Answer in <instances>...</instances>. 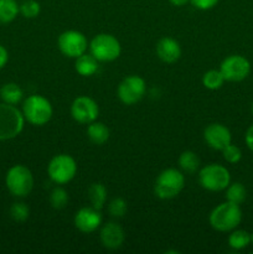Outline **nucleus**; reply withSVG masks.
Returning a JSON list of instances; mask_svg holds the SVG:
<instances>
[{
    "mask_svg": "<svg viewBox=\"0 0 253 254\" xmlns=\"http://www.w3.org/2000/svg\"><path fill=\"white\" fill-rule=\"evenodd\" d=\"M87 135L92 143L96 144V145H102L109 139V129L102 122L94 121L91 124H88Z\"/></svg>",
    "mask_w": 253,
    "mask_h": 254,
    "instance_id": "a211bd4d",
    "label": "nucleus"
},
{
    "mask_svg": "<svg viewBox=\"0 0 253 254\" xmlns=\"http://www.w3.org/2000/svg\"><path fill=\"white\" fill-rule=\"evenodd\" d=\"M252 242L251 240V233L245 230H233L231 231V235L228 237V246L235 251L245 250Z\"/></svg>",
    "mask_w": 253,
    "mask_h": 254,
    "instance_id": "5701e85b",
    "label": "nucleus"
},
{
    "mask_svg": "<svg viewBox=\"0 0 253 254\" xmlns=\"http://www.w3.org/2000/svg\"><path fill=\"white\" fill-rule=\"evenodd\" d=\"M251 240H252V243H253V233H252V235H251Z\"/></svg>",
    "mask_w": 253,
    "mask_h": 254,
    "instance_id": "f704fd0d",
    "label": "nucleus"
},
{
    "mask_svg": "<svg viewBox=\"0 0 253 254\" xmlns=\"http://www.w3.org/2000/svg\"><path fill=\"white\" fill-rule=\"evenodd\" d=\"M126 210H128V206H126V202L123 200V198L117 197L109 202L108 211L109 213H111L112 217H116V218L123 217V216L126 213Z\"/></svg>",
    "mask_w": 253,
    "mask_h": 254,
    "instance_id": "c85d7f7f",
    "label": "nucleus"
},
{
    "mask_svg": "<svg viewBox=\"0 0 253 254\" xmlns=\"http://www.w3.org/2000/svg\"><path fill=\"white\" fill-rule=\"evenodd\" d=\"M7 61H9V52L7 50L0 44V69L4 68L6 66Z\"/></svg>",
    "mask_w": 253,
    "mask_h": 254,
    "instance_id": "2f4dec72",
    "label": "nucleus"
},
{
    "mask_svg": "<svg viewBox=\"0 0 253 254\" xmlns=\"http://www.w3.org/2000/svg\"><path fill=\"white\" fill-rule=\"evenodd\" d=\"M252 113H253V104H252Z\"/></svg>",
    "mask_w": 253,
    "mask_h": 254,
    "instance_id": "c9c22d12",
    "label": "nucleus"
},
{
    "mask_svg": "<svg viewBox=\"0 0 253 254\" xmlns=\"http://www.w3.org/2000/svg\"><path fill=\"white\" fill-rule=\"evenodd\" d=\"M208 221L211 227L217 232H231L242 221V211L240 205L226 201L211 211Z\"/></svg>",
    "mask_w": 253,
    "mask_h": 254,
    "instance_id": "f257e3e1",
    "label": "nucleus"
},
{
    "mask_svg": "<svg viewBox=\"0 0 253 254\" xmlns=\"http://www.w3.org/2000/svg\"><path fill=\"white\" fill-rule=\"evenodd\" d=\"M20 12L16 0H0V25L14 21Z\"/></svg>",
    "mask_w": 253,
    "mask_h": 254,
    "instance_id": "aec40b11",
    "label": "nucleus"
},
{
    "mask_svg": "<svg viewBox=\"0 0 253 254\" xmlns=\"http://www.w3.org/2000/svg\"><path fill=\"white\" fill-rule=\"evenodd\" d=\"M246 197H247V190H246L243 184L233 183L226 188V200L228 202L241 205V203L245 202Z\"/></svg>",
    "mask_w": 253,
    "mask_h": 254,
    "instance_id": "b1692460",
    "label": "nucleus"
},
{
    "mask_svg": "<svg viewBox=\"0 0 253 254\" xmlns=\"http://www.w3.org/2000/svg\"><path fill=\"white\" fill-rule=\"evenodd\" d=\"M185 186V178L183 173L176 169H165L159 174L154 185V192L161 200L175 198Z\"/></svg>",
    "mask_w": 253,
    "mask_h": 254,
    "instance_id": "7ed1b4c3",
    "label": "nucleus"
},
{
    "mask_svg": "<svg viewBox=\"0 0 253 254\" xmlns=\"http://www.w3.org/2000/svg\"><path fill=\"white\" fill-rule=\"evenodd\" d=\"M190 2L198 10H210L217 5L218 0H190Z\"/></svg>",
    "mask_w": 253,
    "mask_h": 254,
    "instance_id": "7c9ffc66",
    "label": "nucleus"
},
{
    "mask_svg": "<svg viewBox=\"0 0 253 254\" xmlns=\"http://www.w3.org/2000/svg\"><path fill=\"white\" fill-rule=\"evenodd\" d=\"M102 225V215L94 207H83L74 215V226L83 233H92Z\"/></svg>",
    "mask_w": 253,
    "mask_h": 254,
    "instance_id": "4468645a",
    "label": "nucleus"
},
{
    "mask_svg": "<svg viewBox=\"0 0 253 254\" xmlns=\"http://www.w3.org/2000/svg\"><path fill=\"white\" fill-rule=\"evenodd\" d=\"M198 183L205 190L220 192L231 184L230 171L220 164H208L198 171Z\"/></svg>",
    "mask_w": 253,
    "mask_h": 254,
    "instance_id": "423d86ee",
    "label": "nucleus"
},
{
    "mask_svg": "<svg viewBox=\"0 0 253 254\" xmlns=\"http://www.w3.org/2000/svg\"><path fill=\"white\" fill-rule=\"evenodd\" d=\"M22 97H24V92H22L21 87L17 83H14V82L5 83L0 88V98L4 103L16 106L17 103L21 102Z\"/></svg>",
    "mask_w": 253,
    "mask_h": 254,
    "instance_id": "6ab92c4d",
    "label": "nucleus"
},
{
    "mask_svg": "<svg viewBox=\"0 0 253 254\" xmlns=\"http://www.w3.org/2000/svg\"><path fill=\"white\" fill-rule=\"evenodd\" d=\"M245 140H246V145L248 146V149H250L251 151H253V124L247 129V131H246Z\"/></svg>",
    "mask_w": 253,
    "mask_h": 254,
    "instance_id": "473e14b6",
    "label": "nucleus"
},
{
    "mask_svg": "<svg viewBox=\"0 0 253 254\" xmlns=\"http://www.w3.org/2000/svg\"><path fill=\"white\" fill-rule=\"evenodd\" d=\"M50 203L55 210H61L68 203V193L64 189L55 188L50 193Z\"/></svg>",
    "mask_w": 253,
    "mask_h": 254,
    "instance_id": "a878e982",
    "label": "nucleus"
},
{
    "mask_svg": "<svg viewBox=\"0 0 253 254\" xmlns=\"http://www.w3.org/2000/svg\"><path fill=\"white\" fill-rule=\"evenodd\" d=\"M223 83H225V77L220 69H210L202 76V84L211 91L220 89Z\"/></svg>",
    "mask_w": 253,
    "mask_h": 254,
    "instance_id": "393cba45",
    "label": "nucleus"
},
{
    "mask_svg": "<svg viewBox=\"0 0 253 254\" xmlns=\"http://www.w3.org/2000/svg\"><path fill=\"white\" fill-rule=\"evenodd\" d=\"M91 55L98 62H112L121 56L122 46L116 36L111 34H98L89 42Z\"/></svg>",
    "mask_w": 253,
    "mask_h": 254,
    "instance_id": "0eeeda50",
    "label": "nucleus"
},
{
    "mask_svg": "<svg viewBox=\"0 0 253 254\" xmlns=\"http://www.w3.org/2000/svg\"><path fill=\"white\" fill-rule=\"evenodd\" d=\"M220 71L225 77V81L241 82L250 74L251 64L241 55H231L221 62Z\"/></svg>",
    "mask_w": 253,
    "mask_h": 254,
    "instance_id": "9b49d317",
    "label": "nucleus"
},
{
    "mask_svg": "<svg viewBox=\"0 0 253 254\" xmlns=\"http://www.w3.org/2000/svg\"><path fill=\"white\" fill-rule=\"evenodd\" d=\"M99 237H101L102 245L107 250H118L126 240L123 228L116 222H109L104 225L102 227Z\"/></svg>",
    "mask_w": 253,
    "mask_h": 254,
    "instance_id": "2eb2a0df",
    "label": "nucleus"
},
{
    "mask_svg": "<svg viewBox=\"0 0 253 254\" xmlns=\"http://www.w3.org/2000/svg\"><path fill=\"white\" fill-rule=\"evenodd\" d=\"M146 91V83L141 77L131 74V76L126 77L118 86L119 99L122 103L126 106H131L140 101L144 97Z\"/></svg>",
    "mask_w": 253,
    "mask_h": 254,
    "instance_id": "9d476101",
    "label": "nucleus"
},
{
    "mask_svg": "<svg viewBox=\"0 0 253 254\" xmlns=\"http://www.w3.org/2000/svg\"><path fill=\"white\" fill-rule=\"evenodd\" d=\"M99 114V107L94 99L87 96L77 97L71 104V116L77 123L91 124L97 121Z\"/></svg>",
    "mask_w": 253,
    "mask_h": 254,
    "instance_id": "f8f14e48",
    "label": "nucleus"
},
{
    "mask_svg": "<svg viewBox=\"0 0 253 254\" xmlns=\"http://www.w3.org/2000/svg\"><path fill=\"white\" fill-rule=\"evenodd\" d=\"M5 185L15 197H26L34 189V175L25 165H14L7 170Z\"/></svg>",
    "mask_w": 253,
    "mask_h": 254,
    "instance_id": "39448f33",
    "label": "nucleus"
},
{
    "mask_svg": "<svg viewBox=\"0 0 253 254\" xmlns=\"http://www.w3.org/2000/svg\"><path fill=\"white\" fill-rule=\"evenodd\" d=\"M222 155L227 163L237 164L242 159V151H241V149L237 145H233L231 143L225 149H222Z\"/></svg>",
    "mask_w": 253,
    "mask_h": 254,
    "instance_id": "c756f323",
    "label": "nucleus"
},
{
    "mask_svg": "<svg viewBox=\"0 0 253 254\" xmlns=\"http://www.w3.org/2000/svg\"><path fill=\"white\" fill-rule=\"evenodd\" d=\"M50 179L57 185L69 183L77 174V164L72 156L67 154H59L54 156L47 166Z\"/></svg>",
    "mask_w": 253,
    "mask_h": 254,
    "instance_id": "6e6552de",
    "label": "nucleus"
},
{
    "mask_svg": "<svg viewBox=\"0 0 253 254\" xmlns=\"http://www.w3.org/2000/svg\"><path fill=\"white\" fill-rule=\"evenodd\" d=\"M179 166L184 173L195 174L200 168V158L193 151L186 150L179 158Z\"/></svg>",
    "mask_w": 253,
    "mask_h": 254,
    "instance_id": "412c9836",
    "label": "nucleus"
},
{
    "mask_svg": "<svg viewBox=\"0 0 253 254\" xmlns=\"http://www.w3.org/2000/svg\"><path fill=\"white\" fill-rule=\"evenodd\" d=\"M41 11V6L36 0H22V4L20 5V14L26 19H35L39 16Z\"/></svg>",
    "mask_w": 253,
    "mask_h": 254,
    "instance_id": "bb28decb",
    "label": "nucleus"
},
{
    "mask_svg": "<svg viewBox=\"0 0 253 254\" xmlns=\"http://www.w3.org/2000/svg\"><path fill=\"white\" fill-rule=\"evenodd\" d=\"M88 198L92 203V207L101 211L107 201V189L99 183H94L88 189Z\"/></svg>",
    "mask_w": 253,
    "mask_h": 254,
    "instance_id": "4be33fe9",
    "label": "nucleus"
},
{
    "mask_svg": "<svg viewBox=\"0 0 253 254\" xmlns=\"http://www.w3.org/2000/svg\"><path fill=\"white\" fill-rule=\"evenodd\" d=\"M21 112L25 121L36 127H42L49 123L54 114V109L49 99L40 94L27 97L22 103Z\"/></svg>",
    "mask_w": 253,
    "mask_h": 254,
    "instance_id": "f03ea898",
    "label": "nucleus"
},
{
    "mask_svg": "<svg viewBox=\"0 0 253 254\" xmlns=\"http://www.w3.org/2000/svg\"><path fill=\"white\" fill-rule=\"evenodd\" d=\"M25 118L22 112L12 104L0 103V141L10 140L24 129Z\"/></svg>",
    "mask_w": 253,
    "mask_h": 254,
    "instance_id": "20e7f679",
    "label": "nucleus"
},
{
    "mask_svg": "<svg viewBox=\"0 0 253 254\" xmlns=\"http://www.w3.org/2000/svg\"><path fill=\"white\" fill-rule=\"evenodd\" d=\"M203 139L213 150L222 151V149L231 144L232 135H231L230 129L226 126L220 123H212L206 127L205 131H203Z\"/></svg>",
    "mask_w": 253,
    "mask_h": 254,
    "instance_id": "ddd939ff",
    "label": "nucleus"
},
{
    "mask_svg": "<svg viewBox=\"0 0 253 254\" xmlns=\"http://www.w3.org/2000/svg\"><path fill=\"white\" fill-rule=\"evenodd\" d=\"M30 210L26 203L24 202H15L10 207V217L15 222H25L29 218Z\"/></svg>",
    "mask_w": 253,
    "mask_h": 254,
    "instance_id": "cd10ccee",
    "label": "nucleus"
},
{
    "mask_svg": "<svg viewBox=\"0 0 253 254\" xmlns=\"http://www.w3.org/2000/svg\"><path fill=\"white\" fill-rule=\"evenodd\" d=\"M170 4H173L174 6H184V5L188 4L190 0H169Z\"/></svg>",
    "mask_w": 253,
    "mask_h": 254,
    "instance_id": "72a5a7b5",
    "label": "nucleus"
},
{
    "mask_svg": "<svg viewBox=\"0 0 253 254\" xmlns=\"http://www.w3.org/2000/svg\"><path fill=\"white\" fill-rule=\"evenodd\" d=\"M156 55L165 64H174L181 57L180 44L171 37H163L156 45Z\"/></svg>",
    "mask_w": 253,
    "mask_h": 254,
    "instance_id": "dca6fc26",
    "label": "nucleus"
},
{
    "mask_svg": "<svg viewBox=\"0 0 253 254\" xmlns=\"http://www.w3.org/2000/svg\"><path fill=\"white\" fill-rule=\"evenodd\" d=\"M74 68H76L77 73L83 77L93 76L98 71V61L91 54H83L76 59Z\"/></svg>",
    "mask_w": 253,
    "mask_h": 254,
    "instance_id": "f3484780",
    "label": "nucleus"
},
{
    "mask_svg": "<svg viewBox=\"0 0 253 254\" xmlns=\"http://www.w3.org/2000/svg\"><path fill=\"white\" fill-rule=\"evenodd\" d=\"M57 46L62 55L69 59H77L81 55L86 54L89 44L87 37L77 30H67L62 32L57 40Z\"/></svg>",
    "mask_w": 253,
    "mask_h": 254,
    "instance_id": "1a4fd4ad",
    "label": "nucleus"
}]
</instances>
